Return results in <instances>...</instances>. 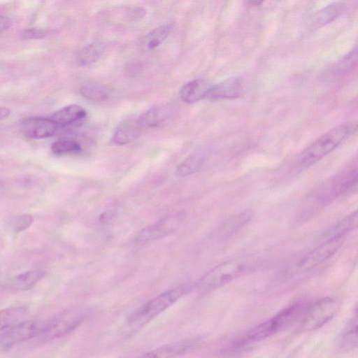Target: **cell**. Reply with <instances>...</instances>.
Wrapping results in <instances>:
<instances>
[{
	"instance_id": "8992f818",
	"label": "cell",
	"mask_w": 358,
	"mask_h": 358,
	"mask_svg": "<svg viewBox=\"0 0 358 358\" xmlns=\"http://www.w3.org/2000/svg\"><path fill=\"white\" fill-rule=\"evenodd\" d=\"M45 320L21 321L4 330L0 335V348L7 350L36 336H40Z\"/></svg>"
},
{
	"instance_id": "30bf717a",
	"label": "cell",
	"mask_w": 358,
	"mask_h": 358,
	"mask_svg": "<svg viewBox=\"0 0 358 358\" xmlns=\"http://www.w3.org/2000/svg\"><path fill=\"white\" fill-rule=\"evenodd\" d=\"M344 236L328 238L324 243L307 254L300 262L301 268L309 269L320 265L333 256L340 248Z\"/></svg>"
},
{
	"instance_id": "7402d4cb",
	"label": "cell",
	"mask_w": 358,
	"mask_h": 358,
	"mask_svg": "<svg viewBox=\"0 0 358 358\" xmlns=\"http://www.w3.org/2000/svg\"><path fill=\"white\" fill-rule=\"evenodd\" d=\"M345 8V5L341 2L331 4L316 14L314 23L319 26L329 23L344 12Z\"/></svg>"
},
{
	"instance_id": "6da1fadb",
	"label": "cell",
	"mask_w": 358,
	"mask_h": 358,
	"mask_svg": "<svg viewBox=\"0 0 358 358\" xmlns=\"http://www.w3.org/2000/svg\"><path fill=\"white\" fill-rule=\"evenodd\" d=\"M189 289V286L179 285L145 303L127 318L122 328L123 335L128 337L136 334L145 325L176 303Z\"/></svg>"
},
{
	"instance_id": "cb8c5ba5",
	"label": "cell",
	"mask_w": 358,
	"mask_h": 358,
	"mask_svg": "<svg viewBox=\"0 0 358 358\" xmlns=\"http://www.w3.org/2000/svg\"><path fill=\"white\" fill-rule=\"evenodd\" d=\"M357 222L358 216L357 211H355L333 227L328 232V238L344 236L345 234L357 227Z\"/></svg>"
},
{
	"instance_id": "5b68a950",
	"label": "cell",
	"mask_w": 358,
	"mask_h": 358,
	"mask_svg": "<svg viewBox=\"0 0 358 358\" xmlns=\"http://www.w3.org/2000/svg\"><path fill=\"white\" fill-rule=\"evenodd\" d=\"M87 313L83 309L74 308L46 319L44 329L40 336L48 341L64 336L82 324Z\"/></svg>"
},
{
	"instance_id": "4fadbf2b",
	"label": "cell",
	"mask_w": 358,
	"mask_h": 358,
	"mask_svg": "<svg viewBox=\"0 0 358 358\" xmlns=\"http://www.w3.org/2000/svg\"><path fill=\"white\" fill-rule=\"evenodd\" d=\"M171 115L172 110L170 107L156 106L142 113L136 121L141 129L157 127L166 124Z\"/></svg>"
},
{
	"instance_id": "1f68e13d",
	"label": "cell",
	"mask_w": 358,
	"mask_h": 358,
	"mask_svg": "<svg viewBox=\"0 0 358 358\" xmlns=\"http://www.w3.org/2000/svg\"><path fill=\"white\" fill-rule=\"evenodd\" d=\"M11 25V20L9 17L0 15V34L8 29Z\"/></svg>"
},
{
	"instance_id": "f546056e",
	"label": "cell",
	"mask_w": 358,
	"mask_h": 358,
	"mask_svg": "<svg viewBox=\"0 0 358 358\" xmlns=\"http://www.w3.org/2000/svg\"><path fill=\"white\" fill-rule=\"evenodd\" d=\"M48 34V31L43 29L29 28L22 31L21 36L24 40L39 39L45 37Z\"/></svg>"
},
{
	"instance_id": "3957f363",
	"label": "cell",
	"mask_w": 358,
	"mask_h": 358,
	"mask_svg": "<svg viewBox=\"0 0 358 358\" xmlns=\"http://www.w3.org/2000/svg\"><path fill=\"white\" fill-rule=\"evenodd\" d=\"M353 128L348 124L338 125L315 140L299 155L301 167L311 166L337 148L350 134Z\"/></svg>"
},
{
	"instance_id": "e0dca14e",
	"label": "cell",
	"mask_w": 358,
	"mask_h": 358,
	"mask_svg": "<svg viewBox=\"0 0 358 358\" xmlns=\"http://www.w3.org/2000/svg\"><path fill=\"white\" fill-rule=\"evenodd\" d=\"M45 271L41 268L33 269L19 273L8 283L9 288L24 291L31 289L45 275Z\"/></svg>"
},
{
	"instance_id": "7c38bea8",
	"label": "cell",
	"mask_w": 358,
	"mask_h": 358,
	"mask_svg": "<svg viewBox=\"0 0 358 358\" xmlns=\"http://www.w3.org/2000/svg\"><path fill=\"white\" fill-rule=\"evenodd\" d=\"M243 92V82L241 78L231 77L212 85L207 96L210 99H230L239 97Z\"/></svg>"
},
{
	"instance_id": "52a82bcc",
	"label": "cell",
	"mask_w": 358,
	"mask_h": 358,
	"mask_svg": "<svg viewBox=\"0 0 358 358\" xmlns=\"http://www.w3.org/2000/svg\"><path fill=\"white\" fill-rule=\"evenodd\" d=\"M308 304L306 301L296 302L263 322L267 336H271L287 329L298 322H300Z\"/></svg>"
},
{
	"instance_id": "277c9868",
	"label": "cell",
	"mask_w": 358,
	"mask_h": 358,
	"mask_svg": "<svg viewBox=\"0 0 358 358\" xmlns=\"http://www.w3.org/2000/svg\"><path fill=\"white\" fill-rule=\"evenodd\" d=\"M339 305V301L331 297L308 303L299 322L301 329L309 331L320 328L336 315Z\"/></svg>"
},
{
	"instance_id": "4dcf8cb0",
	"label": "cell",
	"mask_w": 358,
	"mask_h": 358,
	"mask_svg": "<svg viewBox=\"0 0 358 358\" xmlns=\"http://www.w3.org/2000/svg\"><path fill=\"white\" fill-rule=\"evenodd\" d=\"M127 13L128 17L131 20H138L145 16L146 10L143 7H134L129 8Z\"/></svg>"
},
{
	"instance_id": "ffe728a7",
	"label": "cell",
	"mask_w": 358,
	"mask_h": 358,
	"mask_svg": "<svg viewBox=\"0 0 358 358\" xmlns=\"http://www.w3.org/2000/svg\"><path fill=\"white\" fill-rule=\"evenodd\" d=\"M106 45L102 42H93L83 48L79 54V62L82 65H88L95 62L103 54Z\"/></svg>"
},
{
	"instance_id": "8fae6325",
	"label": "cell",
	"mask_w": 358,
	"mask_h": 358,
	"mask_svg": "<svg viewBox=\"0 0 358 358\" xmlns=\"http://www.w3.org/2000/svg\"><path fill=\"white\" fill-rule=\"evenodd\" d=\"M357 181V169L350 168L333 178L329 183L324 186L322 196L323 199L334 198L348 191Z\"/></svg>"
},
{
	"instance_id": "d6986e66",
	"label": "cell",
	"mask_w": 358,
	"mask_h": 358,
	"mask_svg": "<svg viewBox=\"0 0 358 358\" xmlns=\"http://www.w3.org/2000/svg\"><path fill=\"white\" fill-rule=\"evenodd\" d=\"M141 134V128L135 120L124 123L117 128L113 136L112 141L117 145H125L138 138Z\"/></svg>"
},
{
	"instance_id": "4316f807",
	"label": "cell",
	"mask_w": 358,
	"mask_h": 358,
	"mask_svg": "<svg viewBox=\"0 0 358 358\" xmlns=\"http://www.w3.org/2000/svg\"><path fill=\"white\" fill-rule=\"evenodd\" d=\"M51 150L55 155L78 153L82 150V147L75 141L59 140L52 144Z\"/></svg>"
},
{
	"instance_id": "2e32d148",
	"label": "cell",
	"mask_w": 358,
	"mask_h": 358,
	"mask_svg": "<svg viewBox=\"0 0 358 358\" xmlns=\"http://www.w3.org/2000/svg\"><path fill=\"white\" fill-rule=\"evenodd\" d=\"M86 115L87 112L83 108L72 104L55 111L49 118L66 129L68 126L82 121Z\"/></svg>"
},
{
	"instance_id": "9c48e42d",
	"label": "cell",
	"mask_w": 358,
	"mask_h": 358,
	"mask_svg": "<svg viewBox=\"0 0 358 358\" xmlns=\"http://www.w3.org/2000/svg\"><path fill=\"white\" fill-rule=\"evenodd\" d=\"M184 219L182 213L169 215L142 229L136 236L141 243L158 239L176 231Z\"/></svg>"
},
{
	"instance_id": "ac0fdd59",
	"label": "cell",
	"mask_w": 358,
	"mask_h": 358,
	"mask_svg": "<svg viewBox=\"0 0 358 358\" xmlns=\"http://www.w3.org/2000/svg\"><path fill=\"white\" fill-rule=\"evenodd\" d=\"M24 306H15L0 310V331L6 330L21 322L27 315Z\"/></svg>"
},
{
	"instance_id": "83f0119b",
	"label": "cell",
	"mask_w": 358,
	"mask_h": 358,
	"mask_svg": "<svg viewBox=\"0 0 358 358\" xmlns=\"http://www.w3.org/2000/svg\"><path fill=\"white\" fill-rule=\"evenodd\" d=\"M357 63V50H353L333 67V74L341 76L351 71Z\"/></svg>"
},
{
	"instance_id": "7a4b0ae2",
	"label": "cell",
	"mask_w": 358,
	"mask_h": 358,
	"mask_svg": "<svg viewBox=\"0 0 358 358\" xmlns=\"http://www.w3.org/2000/svg\"><path fill=\"white\" fill-rule=\"evenodd\" d=\"M255 265L256 259L249 256L227 260L208 271L196 287L202 292L215 289L250 271Z\"/></svg>"
},
{
	"instance_id": "484cf974",
	"label": "cell",
	"mask_w": 358,
	"mask_h": 358,
	"mask_svg": "<svg viewBox=\"0 0 358 358\" xmlns=\"http://www.w3.org/2000/svg\"><path fill=\"white\" fill-rule=\"evenodd\" d=\"M203 157L199 154H194L188 157L177 169V174L180 176H186L196 171L203 163Z\"/></svg>"
},
{
	"instance_id": "ba28073f",
	"label": "cell",
	"mask_w": 358,
	"mask_h": 358,
	"mask_svg": "<svg viewBox=\"0 0 358 358\" xmlns=\"http://www.w3.org/2000/svg\"><path fill=\"white\" fill-rule=\"evenodd\" d=\"M20 131L29 138L42 139L64 132L66 128L57 124L49 117H30L19 123Z\"/></svg>"
},
{
	"instance_id": "5bb4252c",
	"label": "cell",
	"mask_w": 358,
	"mask_h": 358,
	"mask_svg": "<svg viewBox=\"0 0 358 358\" xmlns=\"http://www.w3.org/2000/svg\"><path fill=\"white\" fill-rule=\"evenodd\" d=\"M211 84L202 79H196L184 85L180 90L181 100L192 103L207 98Z\"/></svg>"
},
{
	"instance_id": "d6a6232c",
	"label": "cell",
	"mask_w": 358,
	"mask_h": 358,
	"mask_svg": "<svg viewBox=\"0 0 358 358\" xmlns=\"http://www.w3.org/2000/svg\"><path fill=\"white\" fill-rule=\"evenodd\" d=\"M10 113V111L8 108L0 106V121L7 118Z\"/></svg>"
},
{
	"instance_id": "9a60e30c",
	"label": "cell",
	"mask_w": 358,
	"mask_h": 358,
	"mask_svg": "<svg viewBox=\"0 0 358 358\" xmlns=\"http://www.w3.org/2000/svg\"><path fill=\"white\" fill-rule=\"evenodd\" d=\"M194 346V341L187 340L160 346L138 358H176Z\"/></svg>"
},
{
	"instance_id": "d4e9b609",
	"label": "cell",
	"mask_w": 358,
	"mask_h": 358,
	"mask_svg": "<svg viewBox=\"0 0 358 358\" xmlns=\"http://www.w3.org/2000/svg\"><path fill=\"white\" fill-rule=\"evenodd\" d=\"M79 92L85 99L94 101H104L108 96L107 90L98 85H84L80 88Z\"/></svg>"
},
{
	"instance_id": "f1b7e54d",
	"label": "cell",
	"mask_w": 358,
	"mask_h": 358,
	"mask_svg": "<svg viewBox=\"0 0 358 358\" xmlns=\"http://www.w3.org/2000/svg\"><path fill=\"white\" fill-rule=\"evenodd\" d=\"M34 222L33 217L29 214H22L13 217L10 226L16 232H21L27 229Z\"/></svg>"
},
{
	"instance_id": "44dd1931",
	"label": "cell",
	"mask_w": 358,
	"mask_h": 358,
	"mask_svg": "<svg viewBox=\"0 0 358 358\" xmlns=\"http://www.w3.org/2000/svg\"><path fill=\"white\" fill-rule=\"evenodd\" d=\"M357 346V317L352 320L346 327L339 341L341 350L348 352Z\"/></svg>"
},
{
	"instance_id": "603a6c76",
	"label": "cell",
	"mask_w": 358,
	"mask_h": 358,
	"mask_svg": "<svg viewBox=\"0 0 358 358\" xmlns=\"http://www.w3.org/2000/svg\"><path fill=\"white\" fill-rule=\"evenodd\" d=\"M173 26L171 24L161 25L150 31L145 38L148 49H153L161 45L170 34Z\"/></svg>"
}]
</instances>
